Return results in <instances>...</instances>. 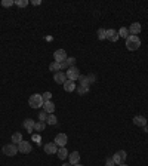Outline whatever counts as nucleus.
<instances>
[{"label": "nucleus", "mask_w": 148, "mask_h": 166, "mask_svg": "<svg viewBox=\"0 0 148 166\" xmlns=\"http://www.w3.org/2000/svg\"><path fill=\"white\" fill-rule=\"evenodd\" d=\"M12 5H15L14 0H3L2 2V6H5V7H9V6H12Z\"/></svg>", "instance_id": "nucleus-29"}, {"label": "nucleus", "mask_w": 148, "mask_h": 166, "mask_svg": "<svg viewBox=\"0 0 148 166\" xmlns=\"http://www.w3.org/2000/svg\"><path fill=\"white\" fill-rule=\"evenodd\" d=\"M95 80H96V76H95V74H88V82H89V85H90V83H95Z\"/></svg>", "instance_id": "nucleus-31"}, {"label": "nucleus", "mask_w": 148, "mask_h": 166, "mask_svg": "<svg viewBox=\"0 0 148 166\" xmlns=\"http://www.w3.org/2000/svg\"><path fill=\"white\" fill-rule=\"evenodd\" d=\"M133 125L144 128L145 125H147V119H145L144 116H135V117H133Z\"/></svg>", "instance_id": "nucleus-15"}, {"label": "nucleus", "mask_w": 148, "mask_h": 166, "mask_svg": "<svg viewBox=\"0 0 148 166\" xmlns=\"http://www.w3.org/2000/svg\"><path fill=\"white\" fill-rule=\"evenodd\" d=\"M65 74H67V79L68 80H73V82H76V80H79V77H80V70H79L76 65L70 67V68H68V71Z\"/></svg>", "instance_id": "nucleus-3"}, {"label": "nucleus", "mask_w": 148, "mask_h": 166, "mask_svg": "<svg viewBox=\"0 0 148 166\" xmlns=\"http://www.w3.org/2000/svg\"><path fill=\"white\" fill-rule=\"evenodd\" d=\"M80 160V153L79 151H73L70 154V165H77Z\"/></svg>", "instance_id": "nucleus-17"}, {"label": "nucleus", "mask_w": 148, "mask_h": 166, "mask_svg": "<svg viewBox=\"0 0 148 166\" xmlns=\"http://www.w3.org/2000/svg\"><path fill=\"white\" fill-rule=\"evenodd\" d=\"M59 65H61V70H64V68H70V67H68V64H67V60H65V61H62V62H61Z\"/></svg>", "instance_id": "nucleus-35"}, {"label": "nucleus", "mask_w": 148, "mask_h": 166, "mask_svg": "<svg viewBox=\"0 0 148 166\" xmlns=\"http://www.w3.org/2000/svg\"><path fill=\"white\" fill-rule=\"evenodd\" d=\"M62 166H73V165H68V163H65V165H62Z\"/></svg>", "instance_id": "nucleus-38"}, {"label": "nucleus", "mask_w": 148, "mask_h": 166, "mask_svg": "<svg viewBox=\"0 0 148 166\" xmlns=\"http://www.w3.org/2000/svg\"><path fill=\"white\" fill-rule=\"evenodd\" d=\"M24 128L27 129V132H33L34 131V125H36V122H34L33 119H25L24 120Z\"/></svg>", "instance_id": "nucleus-16"}, {"label": "nucleus", "mask_w": 148, "mask_h": 166, "mask_svg": "<svg viewBox=\"0 0 148 166\" xmlns=\"http://www.w3.org/2000/svg\"><path fill=\"white\" fill-rule=\"evenodd\" d=\"M46 123H47V125H50V126L56 125V123H58V119H56V116H55V114H47Z\"/></svg>", "instance_id": "nucleus-19"}, {"label": "nucleus", "mask_w": 148, "mask_h": 166, "mask_svg": "<svg viewBox=\"0 0 148 166\" xmlns=\"http://www.w3.org/2000/svg\"><path fill=\"white\" fill-rule=\"evenodd\" d=\"M129 30V34H130V36H136V34H139L141 33V24H139V22H133V24H130V27H129L128 28Z\"/></svg>", "instance_id": "nucleus-11"}, {"label": "nucleus", "mask_w": 148, "mask_h": 166, "mask_svg": "<svg viewBox=\"0 0 148 166\" xmlns=\"http://www.w3.org/2000/svg\"><path fill=\"white\" fill-rule=\"evenodd\" d=\"M43 98H41V95L39 93H33L30 98H28V105L31 107V108H39V107H43Z\"/></svg>", "instance_id": "nucleus-2"}, {"label": "nucleus", "mask_w": 148, "mask_h": 166, "mask_svg": "<svg viewBox=\"0 0 148 166\" xmlns=\"http://www.w3.org/2000/svg\"><path fill=\"white\" fill-rule=\"evenodd\" d=\"M43 150L46 154H56L58 153V146L55 142H47L46 146L43 147Z\"/></svg>", "instance_id": "nucleus-9"}, {"label": "nucleus", "mask_w": 148, "mask_h": 166, "mask_svg": "<svg viewBox=\"0 0 148 166\" xmlns=\"http://www.w3.org/2000/svg\"><path fill=\"white\" fill-rule=\"evenodd\" d=\"M67 64H68V67H74V64H76V58H67Z\"/></svg>", "instance_id": "nucleus-32"}, {"label": "nucleus", "mask_w": 148, "mask_h": 166, "mask_svg": "<svg viewBox=\"0 0 148 166\" xmlns=\"http://www.w3.org/2000/svg\"><path fill=\"white\" fill-rule=\"evenodd\" d=\"M45 128H46V122H36V125H34V131H37V132H40V131H45Z\"/></svg>", "instance_id": "nucleus-20"}, {"label": "nucleus", "mask_w": 148, "mask_h": 166, "mask_svg": "<svg viewBox=\"0 0 148 166\" xmlns=\"http://www.w3.org/2000/svg\"><path fill=\"white\" fill-rule=\"evenodd\" d=\"M139 46H141V40L138 36H129L126 39V47L129 51H136L139 49Z\"/></svg>", "instance_id": "nucleus-1"}, {"label": "nucleus", "mask_w": 148, "mask_h": 166, "mask_svg": "<svg viewBox=\"0 0 148 166\" xmlns=\"http://www.w3.org/2000/svg\"><path fill=\"white\" fill-rule=\"evenodd\" d=\"M14 2H15V5L20 7H25L28 5V0H14Z\"/></svg>", "instance_id": "nucleus-27"}, {"label": "nucleus", "mask_w": 148, "mask_h": 166, "mask_svg": "<svg viewBox=\"0 0 148 166\" xmlns=\"http://www.w3.org/2000/svg\"><path fill=\"white\" fill-rule=\"evenodd\" d=\"M105 166H115V162L113 159H107V162H105Z\"/></svg>", "instance_id": "nucleus-33"}, {"label": "nucleus", "mask_w": 148, "mask_h": 166, "mask_svg": "<svg viewBox=\"0 0 148 166\" xmlns=\"http://www.w3.org/2000/svg\"><path fill=\"white\" fill-rule=\"evenodd\" d=\"M41 98H43V101H45V102H46V101H50V98H52V93H50V92L41 93Z\"/></svg>", "instance_id": "nucleus-28"}, {"label": "nucleus", "mask_w": 148, "mask_h": 166, "mask_svg": "<svg viewBox=\"0 0 148 166\" xmlns=\"http://www.w3.org/2000/svg\"><path fill=\"white\" fill-rule=\"evenodd\" d=\"M21 141H22V135H21L20 132H15L14 135H12V142H15V144H20Z\"/></svg>", "instance_id": "nucleus-23"}, {"label": "nucleus", "mask_w": 148, "mask_h": 166, "mask_svg": "<svg viewBox=\"0 0 148 166\" xmlns=\"http://www.w3.org/2000/svg\"><path fill=\"white\" fill-rule=\"evenodd\" d=\"M74 166H83V165H80V163H77V165H74Z\"/></svg>", "instance_id": "nucleus-40"}, {"label": "nucleus", "mask_w": 148, "mask_h": 166, "mask_svg": "<svg viewBox=\"0 0 148 166\" xmlns=\"http://www.w3.org/2000/svg\"><path fill=\"white\" fill-rule=\"evenodd\" d=\"M79 82H80V85H83V86H89L88 76H83V74H80V77H79Z\"/></svg>", "instance_id": "nucleus-26"}, {"label": "nucleus", "mask_w": 148, "mask_h": 166, "mask_svg": "<svg viewBox=\"0 0 148 166\" xmlns=\"http://www.w3.org/2000/svg\"><path fill=\"white\" fill-rule=\"evenodd\" d=\"M43 110H45L47 114H54L55 104L52 102V101H46V102H43Z\"/></svg>", "instance_id": "nucleus-12"}, {"label": "nucleus", "mask_w": 148, "mask_h": 166, "mask_svg": "<svg viewBox=\"0 0 148 166\" xmlns=\"http://www.w3.org/2000/svg\"><path fill=\"white\" fill-rule=\"evenodd\" d=\"M98 39L99 40L107 39V30H105V28H99V30H98Z\"/></svg>", "instance_id": "nucleus-25"}, {"label": "nucleus", "mask_w": 148, "mask_h": 166, "mask_svg": "<svg viewBox=\"0 0 148 166\" xmlns=\"http://www.w3.org/2000/svg\"><path fill=\"white\" fill-rule=\"evenodd\" d=\"M76 91L80 93V95H85V93H88V92H89V86H83V85H80V86L76 87Z\"/></svg>", "instance_id": "nucleus-24"}, {"label": "nucleus", "mask_w": 148, "mask_h": 166, "mask_svg": "<svg viewBox=\"0 0 148 166\" xmlns=\"http://www.w3.org/2000/svg\"><path fill=\"white\" fill-rule=\"evenodd\" d=\"M46 119H47V113L43 110V111L39 114V120H40V122H46Z\"/></svg>", "instance_id": "nucleus-30"}, {"label": "nucleus", "mask_w": 148, "mask_h": 166, "mask_svg": "<svg viewBox=\"0 0 148 166\" xmlns=\"http://www.w3.org/2000/svg\"><path fill=\"white\" fill-rule=\"evenodd\" d=\"M56 154H58V157H59L61 160L65 159V157H68V151H67V148H65V147H59Z\"/></svg>", "instance_id": "nucleus-18"}, {"label": "nucleus", "mask_w": 148, "mask_h": 166, "mask_svg": "<svg viewBox=\"0 0 148 166\" xmlns=\"http://www.w3.org/2000/svg\"><path fill=\"white\" fill-rule=\"evenodd\" d=\"M54 80L56 83H59V85H64L67 82V74L64 73V71H58V73L54 74Z\"/></svg>", "instance_id": "nucleus-10"}, {"label": "nucleus", "mask_w": 148, "mask_h": 166, "mask_svg": "<svg viewBox=\"0 0 148 166\" xmlns=\"http://www.w3.org/2000/svg\"><path fill=\"white\" fill-rule=\"evenodd\" d=\"M62 86H64V91H65V92H74V91H76V87H77L73 80H68V79H67V82H65Z\"/></svg>", "instance_id": "nucleus-13"}, {"label": "nucleus", "mask_w": 148, "mask_h": 166, "mask_svg": "<svg viewBox=\"0 0 148 166\" xmlns=\"http://www.w3.org/2000/svg\"><path fill=\"white\" fill-rule=\"evenodd\" d=\"M31 148H33V147H31V144H30V142H27V141H24V140L18 144V151H20V153L27 154V153H30V151H31Z\"/></svg>", "instance_id": "nucleus-6"}, {"label": "nucleus", "mask_w": 148, "mask_h": 166, "mask_svg": "<svg viewBox=\"0 0 148 166\" xmlns=\"http://www.w3.org/2000/svg\"><path fill=\"white\" fill-rule=\"evenodd\" d=\"M54 60L56 61V62H62V61L67 60V52L64 51V49H58V51H55L54 53Z\"/></svg>", "instance_id": "nucleus-8"}, {"label": "nucleus", "mask_w": 148, "mask_h": 166, "mask_svg": "<svg viewBox=\"0 0 148 166\" xmlns=\"http://www.w3.org/2000/svg\"><path fill=\"white\" fill-rule=\"evenodd\" d=\"M33 141H36L39 146H40V141H41V138H40V135H33Z\"/></svg>", "instance_id": "nucleus-34"}, {"label": "nucleus", "mask_w": 148, "mask_h": 166, "mask_svg": "<svg viewBox=\"0 0 148 166\" xmlns=\"http://www.w3.org/2000/svg\"><path fill=\"white\" fill-rule=\"evenodd\" d=\"M126 157H128V154L124 150H120V151H117V153L113 156V160L115 162V165H123L124 162H126Z\"/></svg>", "instance_id": "nucleus-5"}, {"label": "nucleus", "mask_w": 148, "mask_h": 166, "mask_svg": "<svg viewBox=\"0 0 148 166\" xmlns=\"http://www.w3.org/2000/svg\"><path fill=\"white\" fill-rule=\"evenodd\" d=\"M117 33H119V37H124V39H128L129 36H130V34H129V30L128 28H124V27H121Z\"/></svg>", "instance_id": "nucleus-22"}, {"label": "nucleus", "mask_w": 148, "mask_h": 166, "mask_svg": "<svg viewBox=\"0 0 148 166\" xmlns=\"http://www.w3.org/2000/svg\"><path fill=\"white\" fill-rule=\"evenodd\" d=\"M144 131H145V132H148V125H145V126H144Z\"/></svg>", "instance_id": "nucleus-37"}, {"label": "nucleus", "mask_w": 148, "mask_h": 166, "mask_svg": "<svg viewBox=\"0 0 148 166\" xmlns=\"http://www.w3.org/2000/svg\"><path fill=\"white\" fill-rule=\"evenodd\" d=\"M119 166H128V165H126V163H123V165H119Z\"/></svg>", "instance_id": "nucleus-39"}, {"label": "nucleus", "mask_w": 148, "mask_h": 166, "mask_svg": "<svg viewBox=\"0 0 148 166\" xmlns=\"http://www.w3.org/2000/svg\"><path fill=\"white\" fill-rule=\"evenodd\" d=\"M3 154L5 156H9V157H12L15 154L18 153V147L15 146V144H6V146H3Z\"/></svg>", "instance_id": "nucleus-4"}, {"label": "nucleus", "mask_w": 148, "mask_h": 166, "mask_svg": "<svg viewBox=\"0 0 148 166\" xmlns=\"http://www.w3.org/2000/svg\"><path fill=\"white\" fill-rule=\"evenodd\" d=\"M67 141H68V137L65 135V133H58V135L55 137V141H54V142L58 147H65Z\"/></svg>", "instance_id": "nucleus-7"}, {"label": "nucleus", "mask_w": 148, "mask_h": 166, "mask_svg": "<svg viewBox=\"0 0 148 166\" xmlns=\"http://www.w3.org/2000/svg\"><path fill=\"white\" fill-rule=\"evenodd\" d=\"M107 39L110 42H117L119 40V33L115 30H113V28H110V30H107Z\"/></svg>", "instance_id": "nucleus-14"}, {"label": "nucleus", "mask_w": 148, "mask_h": 166, "mask_svg": "<svg viewBox=\"0 0 148 166\" xmlns=\"http://www.w3.org/2000/svg\"><path fill=\"white\" fill-rule=\"evenodd\" d=\"M41 2L40 0H33V5H36V6H37V5H40Z\"/></svg>", "instance_id": "nucleus-36"}, {"label": "nucleus", "mask_w": 148, "mask_h": 166, "mask_svg": "<svg viewBox=\"0 0 148 166\" xmlns=\"http://www.w3.org/2000/svg\"><path fill=\"white\" fill-rule=\"evenodd\" d=\"M49 70H50V71H55V73H58V71H61V65H59V62H56V61H54V62H50V65H49Z\"/></svg>", "instance_id": "nucleus-21"}]
</instances>
